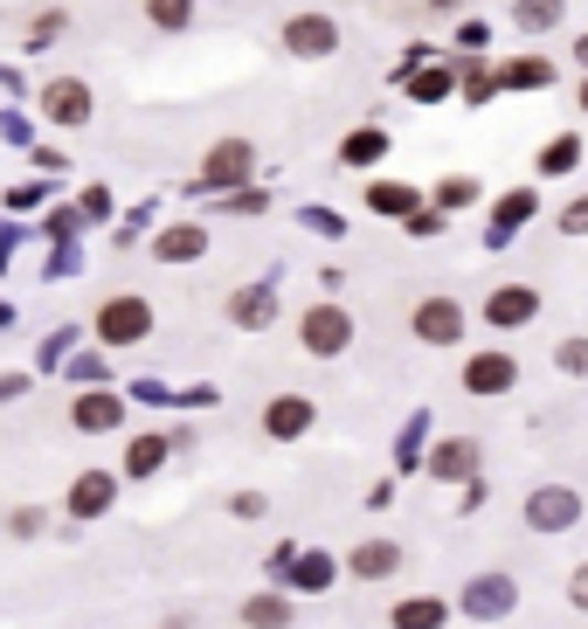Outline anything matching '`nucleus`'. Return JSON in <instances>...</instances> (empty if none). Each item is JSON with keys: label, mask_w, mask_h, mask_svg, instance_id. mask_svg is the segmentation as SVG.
Returning a JSON list of instances; mask_svg holds the SVG:
<instances>
[{"label": "nucleus", "mask_w": 588, "mask_h": 629, "mask_svg": "<svg viewBox=\"0 0 588 629\" xmlns=\"http://www.w3.org/2000/svg\"><path fill=\"white\" fill-rule=\"evenodd\" d=\"M146 332H152V305L146 298H105L97 305V339H105V347H139Z\"/></svg>", "instance_id": "1"}, {"label": "nucleus", "mask_w": 588, "mask_h": 629, "mask_svg": "<svg viewBox=\"0 0 588 629\" xmlns=\"http://www.w3.org/2000/svg\"><path fill=\"white\" fill-rule=\"evenodd\" d=\"M541 319V291L533 284H499L492 298H484V326H499V332H520Z\"/></svg>", "instance_id": "2"}, {"label": "nucleus", "mask_w": 588, "mask_h": 629, "mask_svg": "<svg viewBox=\"0 0 588 629\" xmlns=\"http://www.w3.org/2000/svg\"><path fill=\"white\" fill-rule=\"evenodd\" d=\"M249 167H257V146L249 139H222L209 160H201L194 188H236V180H249Z\"/></svg>", "instance_id": "3"}, {"label": "nucleus", "mask_w": 588, "mask_h": 629, "mask_svg": "<svg viewBox=\"0 0 588 629\" xmlns=\"http://www.w3.org/2000/svg\"><path fill=\"white\" fill-rule=\"evenodd\" d=\"M581 519V491H568V484H541L526 498V526L533 533H560V526H575Z\"/></svg>", "instance_id": "4"}, {"label": "nucleus", "mask_w": 588, "mask_h": 629, "mask_svg": "<svg viewBox=\"0 0 588 629\" xmlns=\"http://www.w3.org/2000/svg\"><path fill=\"white\" fill-rule=\"evenodd\" d=\"M285 49H291V56H304V63L332 56V49H340V21H332V14H291L285 21Z\"/></svg>", "instance_id": "5"}, {"label": "nucleus", "mask_w": 588, "mask_h": 629, "mask_svg": "<svg viewBox=\"0 0 588 629\" xmlns=\"http://www.w3.org/2000/svg\"><path fill=\"white\" fill-rule=\"evenodd\" d=\"M298 339H304V353H346L353 319L340 305H319V311H304V319H298Z\"/></svg>", "instance_id": "6"}, {"label": "nucleus", "mask_w": 588, "mask_h": 629, "mask_svg": "<svg viewBox=\"0 0 588 629\" xmlns=\"http://www.w3.org/2000/svg\"><path fill=\"white\" fill-rule=\"evenodd\" d=\"M408 326H416V339H429V347H457V339H464V305L457 298H423Z\"/></svg>", "instance_id": "7"}, {"label": "nucleus", "mask_w": 588, "mask_h": 629, "mask_svg": "<svg viewBox=\"0 0 588 629\" xmlns=\"http://www.w3.org/2000/svg\"><path fill=\"white\" fill-rule=\"evenodd\" d=\"M513 381H520V360H513V353H471V366H464V387H471V395H505Z\"/></svg>", "instance_id": "8"}, {"label": "nucleus", "mask_w": 588, "mask_h": 629, "mask_svg": "<svg viewBox=\"0 0 588 629\" xmlns=\"http://www.w3.org/2000/svg\"><path fill=\"white\" fill-rule=\"evenodd\" d=\"M42 111L56 125H84L90 118V84H76V76H56V84L42 90Z\"/></svg>", "instance_id": "9"}, {"label": "nucleus", "mask_w": 588, "mask_h": 629, "mask_svg": "<svg viewBox=\"0 0 588 629\" xmlns=\"http://www.w3.org/2000/svg\"><path fill=\"white\" fill-rule=\"evenodd\" d=\"M264 429H270L277 443L304 436V429H312V402H304V395H277V402L264 408Z\"/></svg>", "instance_id": "10"}, {"label": "nucleus", "mask_w": 588, "mask_h": 629, "mask_svg": "<svg viewBox=\"0 0 588 629\" xmlns=\"http://www.w3.org/2000/svg\"><path fill=\"white\" fill-rule=\"evenodd\" d=\"M464 609L471 616H505L513 609V582H505V574H484V582L464 588Z\"/></svg>", "instance_id": "11"}, {"label": "nucleus", "mask_w": 588, "mask_h": 629, "mask_svg": "<svg viewBox=\"0 0 588 629\" xmlns=\"http://www.w3.org/2000/svg\"><path fill=\"white\" fill-rule=\"evenodd\" d=\"M105 505H111V478H105V470H84V478L70 484V512L76 519H97Z\"/></svg>", "instance_id": "12"}, {"label": "nucleus", "mask_w": 588, "mask_h": 629, "mask_svg": "<svg viewBox=\"0 0 588 629\" xmlns=\"http://www.w3.org/2000/svg\"><path fill=\"white\" fill-rule=\"evenodd\" d=\"M70 415H76V429H84V436H105V429H118V415H125V408H118L111 395H76Z\"/></svg>", "instance_id": "13"}, {"label": "nucleus", "mask_w": 588, "mask_h": 629, "mask_svg": "<svg viewBox=\"0 0 588 629\" xmlns=\"http://www.w3.org/2000/svg\"><path fill=\"white\" fill-rule=\"evenodd\" d=\"M209 249V235H201L194 222H181V228H167L160 243H152V256H160V264H188V256H201Z\"/></svg>", "instance_id": "14"}, {"label": "nucleus", "mask_w": 588, "mask_h": 629, "mask_svg": "<svg viewBox=\"0 0 588 629\" xmlns=\"http://www.w3.org/2000/svg\"><path fill=\"white\" fill-rule=\"evenodd\" d=\"M381 152H388V132H381V125H361V132L340 139V160H346V167H374Z\"/></svg>", "instance_id": "15"}, {"label": "nucleus", "mask_w": 588, "mask_h": 629, "mask_svg": "<svg viewBox=\"0 0 588 629\" xmlns=\"http://www.w3.org/2000/svg\"><path fill=\"white\" fill-rule=\"evenodd\" d=\"M429 470H437V478H471V470H478V443H471V436L443 443V450L429 457Z\"/></svg>", "instance_id": "16"}, {"label": "nucleus", "mask_w": 588, "mask_h": 629, "mask_svg": "<svg viewBox=\"0 0 588 629\" xmlns=\"http://www.w3.org/2000/svg\"><path fill=\"white\" fill-rule=\"evenodd\" d=\"M243 622H249V629H285V622H291V601H285V595H249V601H243Z\"/></svg>", "instance_id": "17"}, {"label": "nucleus", "mask_w": 588, "mask_h": 629, "mask_svg": "<svg viewBox=\"0 0 588 629\" xmlns=\"http://www.w3.org/2000/svg\"><path fill=\"white\" fill-rule=\"evenodd\" d=\"M395 561H402V546H388V540H367V546H353V574H395Z\"/></svg>", "instance_id": "18"}, {"label": "nucleus", "mask_w": 588, "mask_h": 629, "mask_svg": "<svg viewBox=\"0 0 588 629\" xmlns=\"http://www.w3.org/2000/svg\"><path fill=\"white\" fill-rule=\"evenodd\" d=\"M146 21H152V29H167V35H181L194 21V0H146Z\"/></svg>", "instance_id": "19"}, {"label": "nucleus", "mask_w": 588, "mask_h": 629, "mask_svg": "<svg viewBox=\"0 0 588 629\" xmlns=\"http://www.w3.org/2000/svg\"><path fill=\"white\" fill-rule=\"evenodd\" d=\"M228 319L257 332V326H270V298H264V291H236V298H228Z\"/></svg>", "instance_id": "20"}, {"label": "nucleus", "mask_w": 588, "mask_h": 629, "mask_svg": "<svg viewBox=\"0 0 588 629\" xmlns=\"http://www.w3.org/2000/svg\"><path fill=\"white\" fill-rule=\"evenodd\" d=\"M160 457H167V443H160V436H139L132 450H125V470H132V478H146V470H160Z\"/></svg>", "instance_id": "21"}, {"label": "nucleus", "mask_w": 588, "mask_h": 629, "mask_svg": "<svg viewBox=\"0 0 588 629\" xmlns=\"http://www.w3.org/2000/svg\"><path fill=\"white\" fill-rule=\"evenodd\" d=\"M367 207L374 215H408V207H416V188H388V180H381V188L367 194Z\"/></svg>", "instance_id": "22"}, {"label": "nucleus", "mask_w": 588, "mask_h": 629, "mask_svg": "<svg viewBox=\"0 0 588 629\" xmlns=\"http://www.w3.org/2000/svg\"><path fill=\"white\" fill-rule=\"evenodd\" d=\"M443 622V601H402L395 609V629H437Z\"/></svg>", "instance_id": "23"}, {"label": "nucleus", "mask_w": 588, "mask_h": 629, "mask_svg": "<svg viewBox=\"0 0 588 629\" xmlns=\"http://www.w3.org/2000/svg\"><path fill=\"white\" fill-rule=\"evenodd\" d=\"M575 160H581V139H575V132H560V139L541 152V173H568Z\"/></svg>", "instance_id": "24"}, {"label": "nucleus", "mask_w": 588, "mask_h": 629, "mask_svg": "<svg viewBox=\"0 0 588 629\" xmlns=\"http://www.w3.org/2000/svg\"><path fill=\"white\" fill-rule=\"evenodd\" d=\"M513 21H520V29H554V21H560V0H520Z\"/></svg>", "instance_id": "25"}, {"label": "nucleus", "mask_w": 588, "mask_h": 629, "mask_svg": "<svg viewBox=\"0 0 588 629\" xmlns=\"http://www.w3.org/2000/svg\"><path fill=\"white\" fill-rule=\"evenodd\" d=\"M505 84H513V90H541V84H547V63H541V56L505 63Z\"/></svg>", "instance_id": "26"}, {"label": "nucleus", "mask_w": 588, "mask_h": 629, "mask_svg": "<svg viewBox=\"0 0 588 629\" xmlns=\"http://www.w3.org/2000/svg\"><path fill=\"white\" fill-rule=\"evenodd\" d=\"M554 366H560V374H575V381H588V339H560Z\"/></svg>", "instance_id": "27"}, {"label": "nucleus", "mask_w": 588, "mask_h": 629, "mask_svg": "<svg viewBox=\"0 0 588 629\" xmlns=\"http://www.w3.org/2000/svg\"><path fill=\"white\" fill-rule=\"evenodd\" d=\"M533 207H541V201H533V188H513V194L499 201V222L513 228V222H526V215H533Z\"/></svg>", "instance_id": "28"}, {"label": "nucleus", "mask_w": 588, "mask_h": 629, "mask_svg": "<svg viewBox=\"0 0 588 629\" xmlns=\"http://www.w3.org/2000/svg\"><path fill=\"white\" fill-rule=\"evenodd\" d=\"M56 35H63V14H42L35 35H29V49H56Z\"/></svg>", "instance_id": "29"}, {"label": "nucleus", "mask_w": 588, "mask_h": 629, "mask_svg": "<svg viewBox=\"0 0 588 629\" xmlns=\"http://www.w3.org/2000/svg\"><path fill=\"white\" fill-rule=\"evenodd\" d=\"M437 201H443V207H464V201H478V188H471V180H443Z\"/></svg>", "instance_id": "30"}, {"label": "nucleus", "mask_w": 588, "mask_h": 629, "mask_svg": "<svg viewBox=\"0 0 588 629\" xmlns=\"http://www.w3.org/2000/svg\"><path fill=\"white\" fill-rule=\"evenodd\" d=\"M560 235H588V194L568 201V215H560Z\"/></svg>", "instance_id": "31"}, {"label": "nucleus", "mask_w": 588, "mask_h": 629, "mask_svg": "<svg viewBox=\"0 0 588 629\" xmlns=\"http://www.w3.org/2000/svg\"><path fill=\"white\" fill-rule=\"evenodd\" d=\"M325 574H332V567H325L319 554H312V561H298V588H325Z\"/></svg>", "instance_id": "32"}, {"label": "nucleus", "mask_w": 588, "mask_h": 629, "mask_svg": "<svg viewBox=\"0 0 588 629\" xmlns=\"http://www.w3.org/2000/svg\"><path fill=\"white\" fill-rule=\"evenodd\" d=\"M443 90H450V76H443V70H429V76H423V84H416V97H423V104H437Z\"/></svg>", "instance_id": "33"}, {"label": "nucleus", "mask_w": 588, "mask_h": 629, "mask_svg": "<svg viewBox=\"0 0 588 629\" xmlns=\"http://www.w3.org/2000/svg\"><path fill=\"white\" fill-rule=\"evenodd\" d=\"M257 207H264V194H257V188H249V194H228V215H257Z\"/></svg>", "instance_id": "34"}, {"label": "nucleus", "mask_w": 588, "mask_h": 629, "mask_svg": "<svg viewBox=\"0 0 588 629\" xmlns=\"http://www.w3.org/2000/svg\"><path fill=\"white\" fill-rule=\"evenodd\" d=\"M70 374H76V381H105V360H97V353H84V360L70 366Z\"/></svg>", "instance_id": "35"}, {"label": "nucleus", "mask_w": 588, "mask_h": 629, "mask_svg": "<svg viewBox=\"0 0 588 629\" xmlns=\"http://www.w3.org/2000/svg\"><path fill=\"white\" fill-rule=\"evenodd\" d=\"M568 601H575V609H588V567L568 574Z\"/></svg>", "instance_id": "36"}, {"label": "nucleus", "mask_w": 588, "mask_h": 629, "mask_svg": "<svg viewBox=\"0 0 588 629\" xmlns=\"http://www.w3.org/2000/svg\"><path fill=\"white\" fill-rule=\"evenodd\" d=\"M575 56H581V70H588V35H581V42H575Z\"/></svg>", "instance_id": "37"}, {"label": "nucleus", "mask_w": 588, "mask_h": 629, "mask_svg": "<svg viewBox=\"0 0 588 629\" xmlns=\"http://www.w3.org/2000/svg\"><path fill=\"white\" fill-rule=\"evenodd\" d=\"M581 111H588V76H581Z\"/></svg>", "instance_id": "38"}]
</instances>
